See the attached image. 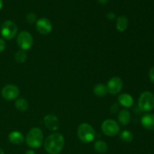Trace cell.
<instances>
[{
	"label": "cell",
	"instance_id": "cell-1",
	"mask_svg": "<svg viewBox=\"0 0 154 154\" xmlns=\"http://www.w3.org/2000/svg\"><path fill=\"white\" fill-rule=\"evenodd\" d=\"M65 144L64 137L60 133L50 135L45 141V149L49 154H59Z\"/></svg>",
	"mask_w": 154,
	"mask_h": 154
},
{
	"label": "cell",
	"instance_id": "cell-2",
	"mask_svg": "<svg viewBox=\"0 0 154 154\" xmlns=\"http://www.w3.org/2000/svg\"><path fill=\"white\" fill-rule=\"evenodd\" d=\"M44 141V135L39 128H32L30 129L26 137V143L31 148H38L42 146Z\"/></svg>",
	"mask_w": 154,
	"mask_h": 154
},
{
	"label": "cell",
	"instance_id": "cell-3",
	"mask_svg": "<svg viewBox=\"0 0 154 154\" xmlns=\"http://www.w3.org/2000/svg\"><path fill=\"white\" fill-rule=\"evenodd\" d=\"M77 134L81 141L84 143L91 142L94 140L96 132L91 125L87 123H81L79 125L77 130Z\"/></svg>",
	"mask_w": 154,
	"mask_h": 154
},
{
	"label": "cell",
	"instance_id": "cell-4",
	"mask_svg": "<svg viewBox=\"0 0 154 154\" xmlns=\"http://www.w3.org/2000/svg\"><path fill=\"white\" fill-rule=\"evenodd\" d=\"M138 108L141 111L147 112L154 108V95L151 92L146 91L141 93L138 99Z\"/></svg>",
	"mask_w": 154,
	"mask_h": 154
},
{
	"label": "cell",
	"instance_id": "cell-5",
	"mask_svg": "<svg viewBox=\"0 0 154 154\" xmlns=\"http://www.w3.org/2000/svg\"><path fill=\"white\" fill-rule=\"evenodd\" d=\"M17 32V26L11 20H6L2 25L1 35L3 38L11 40L15 37Z\"/></svg>",
	"mask_w": 154,
	"mask_h": 154
},
{
	"label": "cell",
	"instance_id": "cell-6",
	"mask_svg": "<svg viewBox=\"0 0 154 154\" xmlns=\"http://www.w3.org/2000/svg\"><path fill=\"white\" fill-rule=\"evenodd\" d=\"M17 44L21 51L29 50L33 45V38L31 33L26 31H23L19 33L17 38Z\"/></svg>",
	"mask_w": 154,
	"mask_h": 154
},
{
	"label": "cell",
	"instance_id": "cell-7",
	"mask_svg": "<svg viewBox=\"0 0 154 154\" xmlns=\"http://www.w3.org/2000/svg\"><path fill=\"white\" fill-rule=\"evenodd\" d=\"M102 130L103 133L107 136L113 137L119 134L120 126L115 120L108 119V120H105L102 123Z\"/></svg>",
	"mask_w": 154,
	"mask_h": 154
},
{
	"label": "cell",
	"instance_id": "cell-8",
	"mask_svg": "<svg viewBox=\"0 0 154 154\" xmlns=\"http://www.w3.org/2000/svg\"><path fill=\"white\" fill-rule=\"evenodd\" d=\"M2 96L7 101H11L17 99L20 94V90L17 86L8 84L5 86L2 90Z\"/></svg>",
	"mask_w": 154,
	"mask_h": 154
},
{
	"label": "cell",
	"instance_id": "cell-9",
	"mask_svg": "<svg viewBox=\"0 0 154 154\" xmlns=\"http://www.w3.org/2000/svg\"><path fill=\"white\" fill-rule=\"evenodd\" d=\"M123 81L119 77H113L108 81L107 84V89L108 93L111 95H117L123 88Z\"/></svg>",
	"mask_w": 154,
	"mask_h": 154
},
{
	"label": "cell",
	"instance_id": "cell-10",
	"mask_svg": "<svg viewBox=\"0 0 154 154\" xmlns=\"http://www.w3.org/2000/svg\"><path fill=\"white\" fill-rule=\"evenodd\" d=\"M36 29L38 32L40 34L44 35H48L52 31L53 26L51 22L50 21V20H48V18H41V19L38 20L36 21L35 23Z\"/></svg>",
	"mask_w": 154,
	"mask_h": 154
},
{
	"label": "cell",
	"instance_id": "cell-11",
	"mask_svg": "<svg viewBox=\"0 0 154 154\" xmlns=\"http://www.w3.org/2000/svg\"><path fill=\"white\" fill-rule=\"evenodd\" d=\"M44 123L48 129L51 131H57L59 129V119L54 114H48L44 118Z\"/></svg>",
	"mask_w": 154,
	"mask_h": 154
},
{
	"label": "cell",
	"instance_id": "cell-12",
	"mask_svg": "<svg viewBox=\"0 0 154 154\" xmlns=\"http://www.w3.org/2000/svg\"><path fill=\"white\" fill-rule=\"evenodd\" d=\"M141 123L144 128L150 131H154V114L147 113L141 117Z\"/></svg>",
	"mask_w": 154,
	"mask_h": 154
},
{
	"label": "cell",
	"instance_id": "cell-13",
	"mask_svg": "<svg viewBox=\"0 0 154 154\" xmlns=\"http://www.w3.org/2000/svg\"><path fill=\"white\" fill-rule=\"evenodd\" d=\"M118 102L122 106L125 107V108H130L133 105L134 99L131 95L128 94V93H123V94L119 96Z\"/></svg>",
	"mask_w": 154,
	"mask_h": 154
},
{
	"label": "cell",
	"instance_id": "cell-14",
	"mask_svg": "<svg viewBox=\"0 0 154 154\" xmlns=\"http://www.w3.org/2000/svg\"><path fill=\"white\" fill-rule=\"evenodd\" d=\"M8 139L11 144L19 145L23 142L24 136L19 131H13L9 134Z\"/></svg>",
	"mask_w": 154,
	"mask_h": 154
},
{
	"label": "cell",
	"instance_id": "cell-15",
	"mask_svg": "<svg viewBox=\"0 0 154 154\" xmlns=\"http://www.w3.org/2000/svg\"><path fill=\"white\" fill-rule=\"evenodd\" d=\"M117 118H118V120L119 122H120V124L123 125V126H126V125L129 124V122H130V112L126 109L121 110V111H120V113L118 114Z\"/></svg>",
	"mask_w": 154,
	"mask_h": 154
},
{
	"label": "cell",
	"instance_id": "cell-16",
	"mask_svg": "<svg viewBox=\"0 0 154 154\" xmlns=\"http://www.w3.org/2000/svg\"><path fill=\"white\" fill-rule=\"evenodd\" d=\"M128 23H129V21H128L127 17L126 16H120L117 18L116 28L119 32H123L126 31L127 29Z\"/></svg>",
	"mask_w": 154,
	"mask_h": 154
},
{
	"label": "cell",
	"instance_id": "cell-17",
	"mask_svg": "<svg viewBox=\"0 0 154 154\" xmlns=\"http://www.w3.org/2000/svg\"><path fill=\"white\" fill-rule=\"evenodd\" d=\"M93 93L95 95L99 97H104L108 94V91L107 89V86L103 84H99L96 86H95L94 89H93Z\"/></svg>",
	"mask_w": 154,
	"mask_h": 154
},
{
	"label": "cell",
	"instance_id": "cell-18",
	"mask_svg": "<svg viewBox=\"0 0 154 154\" xmlns=\"http://www.w3.org/2000/svg\"><path fill=\"white\" fill-rule=\"evenodd\" d=\"M94 149L99 153H105L108 150V144L103 141H97L94 144Z\"/></svg>",
	"mask_w": 154,
	"mask_h": 154
},
{
	"label": "cell",
	"instance_id": "cell-19",
	"mask_svg": "<svg viewBox=\"0 0 154 154\" xmlns=\"http://www.w3.org/2000/svg\"><path fill=\"white\" fill-rule=\"evenodd\" d=\"M15 107L20 111H26L29 108V104L25 99H19L15 102Z\"/></svg>",
	"mask_w": 154,
	"mask_h": 154
},
{
	"label": "cell",
	"instance_id": "cell-20",
	"mask_svg": "<svg viewBox=\"0 0 154 154\" xmlns=\"http://www.w3.org/2000/svg\"><path fill=\"white\" fill-rule=\"evenodd\" d=\"M120 139L124 142H130L133 140V134L129 130H124L120 133Z\"/></svg>",
	"mask_w": 154,
	"mask_h": 154
},
{
	"label": "cell",
	"instance_id": "cell-21",
	"mask_svg": "<svg viewBox=\"0 0 154 154\" xmlns=\"http://www.w3.org/2000/svg\"><path fill=\"white\" fill-rule=\"evenodd\" d=\"M27 55L24 51H19L15 54V60L18 63H23L26 62Z\"/></svg>",
	"mask_w": 154,
	"mask_h": 154
},
{
	"label": "cell",
	"instance_id": "cell-22",
	"mask_svg": "<svg viewBox=\"0 0 154 154\" xmlns=\"http://www.w3.org/2000/svg\"><path fill=\"white\" fill-rule=\"evenodd\" d=\"M26 19L27 22H29V23H36V20H37V17L32 12H30V13H28L26 14Z\"/></svg>",
	"mask_w": 154,
	"mask_h": 154
},
{
	"label": "cell",
	"instance_id": "cell-23",
	"mask_svg": "<svg viewBox=\"0 0 154 154\" xmlns=\"http://www.w3.org/2000/svg\"><path fill=\"white\" fill-rule=\"evenodd\" d=\"M5 47H6V44H5V40L4 39L0 38V54L2 53L3 51H5Z\"/></svg>",
	"mask_w": 154,
	"mask_h": 154
},
{
	"label": "cell",
	"instance_id": "cell-24",
	"mask_svg": "<svg viewBox=\"0 0 154 154\" xmlns=\"http://www.w3.org/2000/svg\"><path fill=\"white\" fill-rule=\"evenodd\" d=\"M149 78H150V81L154 84V67L151 68L149 72Z\"/></svg>",
	"mask_w": 154,
	"mask_h": 154
},
{
	"label": "cell",
	"instance_id": "cell-25",
	"mask_svg": "<svg viewBox=\"0 0 154 154\" xmlns=\"http://www.w3.org/2000/svg\"><path fill=\"white\" fill-rule=\"evenodd\" d=\"M107 16H108V17L109 18L110 20H113V19H114V17H115V15H114V13L108 14V15H107Z\"/></svg>",
	"mask_w": 154,
	"mask_h": 154
},
{
	"label": "cell",
	"instance_id": "cell-26",
	"mask_svg": "<svg viewBox=\"0 0 154 154\" xmlns=\"http://www.w3.org/2000/svg\"><path fill=\"white\" fill-rule=\"evenodd\" d=\"M25 154H36V153L33 150H28L26 152Z\"/></svg>",
	"mask_w": 154,
	"mask_h": 154
},
{
	"label": "cell",
	"instance_id": "cell-27",
	"mask_svg": "<svg viewBox=\"0 0 154 154\" xmlns=\"http://www.w3.org/2000/svg\"><path fill=\"white\" fill-rule=\"evenodd\" d=\"M108 0H98V2H99L102 5L106 4V3L108 2Z\"/></svg>",
	"mask_w": 154,
	"mask_h": 154
},
{
	"label": "cell",
	"instance_id": "cell-28",
	"mask_svg": "<svg viewBox=\"0 0 154 154\" xmlns=\"http://www.w3.org/2000/svg\"><path fill=\"white\" fill-rule=\"evenodd\" d=\"M2 6H3V1L2 0H0V10L2 8Z\"/></svg>",
	"mask_w": 154,
	"mask_h": 154
},
{
	"label": "cell",
	"instance_id": "cell-29",
	"mask_svg": "<svg viewBox=\"0 0 154 154\" xmlns=\"http://www.w3.org/2000/svg\"><path fill=\"white\" fill-rule=\"evenodd\" d=\"M0 154H5V152L3 151L2 149H1V148H0Z\"/></svg>",
	"mask_w": 154,
	"mask_h": 154
}]
</instances>
